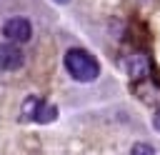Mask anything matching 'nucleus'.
Returning <instances> with one entry per match:
<instances>
[{
    "instance_id": "423d86ee",
    "label": "nucleus",
    "mask_w": 160,
    "mask_h": 155,
    "mask_svg": "<svg viewBox=\"0 0 160 155\" xmlns=\"http://www.w3.org/2000/svg\"><path fill=\"white\" fill-rule=\"evenodd\" d=\"M38 108H40V100H38V98H28L25 105H22V118H32V120H35Z\"/></svg>"
},
{
    "instance_id": "39448f33",
    "label": "nucleus",
    "mask_w": 160,
    "mask_h": 155,
    "mask_svg": "<svg viewBox=\"0 0 160 155\" xmlns=\"http://www.w3.org/2000/svg\"><path fill=\"white\" fill-rule=\"evenodd\" d=\"M55 118H58V108L40 102V108H38V112H35V120H38V122H52Z\"/></svg>"
},
{
    "instance_id": "20e7f679",
    "label": "nucleus",
    "mask_w": 160,
    "mask_h": 155,
    "mask_svg": "<svg viewBox=\"0 0 160 155\" xmlns=\"http://www.w3.org/2000/svg\"><path fill=\"white\" fill-rule=\"evenodd\" d=\"M125 72L132 78V80H138V78H145L148 72H150V62H148V58L145 55H140V52H135V55H130V58H125Z\"/></svg>"
},
{
    "instance_id": "f03ea898",
    "label": "nucleus",
    "mask_w": 160,
    "mask_h": 155,
    "mask_svg": "<svg viewBox=\"0 0 160 155\" xmlns=\"http://www.w3.org/2000/svg\"><path fill=\"white\" fill-rule=\"evenodd\" d=\"M2 35L10 40V42H28L32 38V25L25 20V18H10L5 25H2Z\"/></svg>"
},
{
    "instance_id": "1a4fd4ad",
    "label": "nucleus",
    "mask_w": 160,
    "mask_h": 155,
    "mask_svg": "<svg viewBox=\"0 0 160 155\" xmlns=\"http://www.w3.org/2000/svg\"><path fill=\"white\" fill-rule=\"evenodd\" d=\"M55 2H58V5H65V2H70V0H55Z\"/></svg>"
},
{
    "instance_id": "f257e3e1",
    "label": "nucleus",
    "mask_w": 160,
    "mask_h": 155,
    "mask_svg": "<svg viewBox=\"0 0 160 155\" xmlns=\"http://www.w3.org/2000/svg\"><path fill=\"white\" fill-rule=\"evenodd\" d=\"M65 70L70 72V78H75L80 82H90L100 75V62L90 52H85L80 48H72V50L65 52Z\"/></svg>"
},
{
    "instance_id": "0eeeda50",
    "label": "nucleus",
    "mask_w": 160,
    "mask_h": 155,
    "mask_svg": "<svg viewBox=\"0 0 160 155\" xmlns=\"http://www.w3.org/2000/svg\"><path fill=\"white\" fill-rule=\"evenodd\" d=\"M130 155H155V150H152L148 142H138V145H132Z\"/></svg>"
},
{
    "instance_id": "7ed1b4c3",
    "label": "nucleus",
    "mask_w": 160,
    "mask_h": 155,
    "mask_svg": "<svg viewBox=\"0 0 160 155\" xmlns=\"http://www.w3.org/2000/svg\"><path fill=\"white\" fill-rule=\"evenodd\" d=\"M22 60H25V55L15 42L0 45V70H18V68H22Z\"/></svg>"
},
{
    "instance_id": "6e6552de",
    "label": "nucleus",
    "mask_w": 160,
    "mask_h": 155,
    "mask_svg": "<svg viewBox=\"0 0 160 155\" xmlns=\"http://www.w3.org/2000/svg\"><path fill=\"white\" fill-rule=\"evenodd\" d=\"M152 125H155V130L160 132V108L155 110V115H152Z\"/></svg>"
}]
</instances>
